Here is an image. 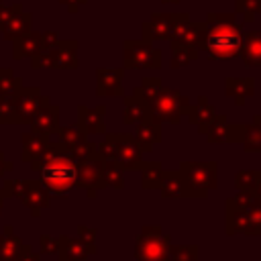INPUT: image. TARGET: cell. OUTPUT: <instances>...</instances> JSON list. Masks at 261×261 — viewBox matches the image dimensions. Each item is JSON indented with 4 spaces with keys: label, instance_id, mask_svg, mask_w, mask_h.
<instances>
[{
    "label": "cell",
    "instance_id": "6da1fadb",
    "mask_svg": "<svg viewBox=\"0 0 261 261\" xmlns=\"http://www.w3.org/2000/svg\"><path fill=\"white\" fill-rule=\"evenodd\" d=\"M51 196H65L77 188V157L61 143H49L41 157L31 163Z\"/></svg>",
    "mask_w": 261,
    "mask_h": 261
},
{
    "label": "cell",
    "instance_id": "2e32d148",
    "mask_svg": "<svg viewBox=\"0 0 261 261\" xmlns=\"http://www.w3.org/2000/svg\"><path fill=\"white\" fill-rule=\"evenodd\" d=\"M31 128L35 130V133H39V135H45V137H49V135H53V133H57V128H59V106H55V104H45V106H41L33 116H31Z\"/></svg>",
    "mask_w": 261,
    "mask_h": 261
},
{
    "label": "cell",
    "instance_id": "d4e9b609",
    "mask_svg": "<svg viewBox=\"0 0 261 261\" xmlns=\"http://www.w3.org/2000/svg\"><path fill=\"white\" fill-rule=\"evenodd\" d=\"M27 245L12 232V226H4L0 234V261H12L22 253Z\"/></svg>",
    "mask_w": 261,
    "mask_h": 261
},
{
    "label": "cell",
    "instance_id": "8fae6325",
    "mask_svg": "<svg viewBox=\"0 0 261 261\" xmlns=\"http://www.w3.org/2000/svg\"><path fill=\"white\" fill-rule=\"evenodd\" d=\"M77 188H84L88 196H96L104 188L102 181V157L96 153L86 159H77Z\"/></svg>",
    "mask_w": 261,
    "mask_h": 261
},
{
    "label": "cell",
    "instance_id": "277c9868",
    "mask_svg": "<svg viewBox=\"0 0 261 261\" xmlns=\"http://www.w3.org/2000/svg\"><path fill=\"white\" fill-rule=\"evenodd\" d=\"M190 110V100L175 90L163 88L149 100V114L159 122H173L177 124L184 114Z\"/></svg>",
    "mask_w": 261,
    "mask_h": 261
},
{
    "label": "cell",
    "instance_id": "9c48e42d",
    "mask_svg": "<svg viewBox=\"0 0 261 261\" xmlns=\"http://www.w3.org/2000/svg\"><path fill=\"white\" fill-rule=\"evenodd\" d=\"M55 43H57V33H53V31H45V33L29 31L12 41V55H14V59L33 57L41 51L51 49Z\"/></svg>",
    "mask_w": 261,
    "mask_h": 261
},
{
    "label": "cell",
    "instance_id": "83f0119b",
    "mask_svg": "<svg viewBox=\"0 0 261 261\" xmlns=\"http://www.w3.org/2000/svg\"><path fill=\"white\" fill-rule=\"evenodd\" d=\"M139 169H141V181L145 190L159 188L161 177H163V167L159 161H143Z\"/></svg>",
    "mask_w": 261,
    "mask_h": 261
},
{
    "label": "cell",
    "instance_id": "74e56055",
    "mask_svg": "<svg viewBox=\"0 0 261 261\" xmlns=\"http://www.w3.org/2000/svg\"><path fill=\"white\" fill-rule=\"evenodd\" d=\"M39 245H41V253H47V255H53V253L59 251V239H53V237H49V234L41 237Z\"/></svg>",
    "mask_w": 261,
    "mask_h": 261
},
{
    "label": "cell",
    "instance_id": "60d3db41",
    "mask_svg": "<svg viewBox=\"0 0 261 261\" xmlns=\"http://www.w3.org/2000/svg\"><path fill=\"white\" fill-rule=\"evenodd\" d=\"M10 169H12V163L4 157V153H0V177H2L6 171H10Z\"/></svg>",
    "mask_w": 261,
    "mask_h": 261
},
{
    "label": "cell",
    "instance_id": "836d02e7",
    "mask_svg": "<svg viewBox=\"0 0 261 261\" xmlns=\"http://www.w3.org/2000/svg\"><path fill=\"white\" fill-rule=\"evenodd\" d=\"M169 261H198L196 245H169Z\"/></svg>",
    "mask_w": 261,
    "mask_h": 261
},
{
    "label": "cell",
    "instance_id": "8992f818",
    "mask_svg": "<svg viewBox=\"0 0 261 261\" xmlns=\"http://www.w3.org/2000/svg\"><path fill=\"white\" fill-rule=\"evenodd\" d=\"M179 171L184 173L192 198H206L208 190L216 188V163L214 161H184Z\"/></svg>",
    "mask_w": 261,
    "mask_h": 261
},
{
    "label": "cell",
    "instance_id": "d6986e66",
    "mask_svg": "<svg viewBox=\"0 0 261 261\" xmlns=\"http://www.w3.org/2000/svg\"><path fill=\"white\" fill-rule=\"evenodd\" d=\"M159 190H161V196L163 198H192V192H190V186L184 177V173L177 169V171H163V177H161V184H159Z\"/></svg>",
    "mask_w": 261,
    "mask_h": 261
},
{
    "label": "cell",
    "instance_id": "d590c367",
    "mask_svg": "<svg viewBox=\"0 0 261 261\" xmlns=\"http://www.w3.org/2000/svg\"><path fill=\"white\" fill-rule=\"evenodd\" d=\"M2 196L6 198H20L22 192H24V181L22 179H4L2 181V188H0Z\"/></svg>",
    "mask_w": 261,
    "mask_h": 261
},
{
    "label": "cell",
    "instance_id": "1f68e13d",
    "mask_svg": "<svg viewBox=\"0 0 261 261\" xmlns=\"http://www.w3.org/2000/svg\"><path fill=\"white\" fill-rule=\"evenodd\" d=\"M20 88H22L20 77H16L8 67H0V96H14Z\"/></svg>",
    "mask_w": 261,
    "mask_h": 261
},
{
    "label": "cell",
    "instance_id": "4316f807",
    "mask_svg": "<svg viewBox=\"0 0 261 261\" xmlns=\"http://www.w3.org/2000/svg\"><path fill=\"white\" fill-rule=\"evenodd\" d=\"M124 167L116 161H108V159H102V181H104V188H114V190H120L124 188Z\"/></svg>",
    "mask_w": 261,
    "mask_h": 261
},
{
    "label": "cell",
    "instance_id": "ab89813d",
    "mask_svg": "<svg viewBox=\"0 0 261 261\" xmlns=\"http://www.w3.org/2000/svg\"><path fill=\"white\" fill-rule=\"evenodd\" d=\"M14 8H16V4H12V6H0V31L6 24V20L10 18V14L14 12Z\"/></svg>",
    "mask_w": 261,
    "mask_h": 261
},
{
    "label": "cell",
    "instance_id": "52a82bcc",
    "mask_svg": "<svg viewBox=\"0 0 261 261\" xmlns=\"http://www.w3.org/2000/svg\"><path fill=\"white\" fill-rule=\"evenodd\" d=\"M31 65L33 67H51V69L77 67V41H71V39L57 41L51 49L33 55Z\"/></svg>",
    "mask_w": 261,
    "mask_h": 261
},
{
    "label": "cell",
    "instance_id": "484cf974",
    "mask_svg": "<svg viewBox=\"0 0 261 261\" xmlns=\"http://www.w3.org/2000/svg\"><path fill=\"white\" fill-rule=\"evenodd\" d=\"M226 94L237 104H245L247 98H251L255 94V82L249 77H228L226 80Z\"/></svg>",
    "mask_w": 261,
    "mask_h": 261
},
{
    "label": "cell",
    "instance_id": "f546056e",
    "mask_svg": "<svg viewBox=\"0 0 261 261\" xmlns=\"http://www.w3.org/2000/svg\"><path fill=\"white\" fill-rule=\"evenodd\" d=\"M188 116H190V120H192L194 124H200V128H202V126L214 116V108L210 106V102H208L206 98H200L196 106H190Z\"/></svg>",
    "mask_w": 261,
    "mask_h": 261
},
{
    "label": "cell",
    "instance_id": "4dcf8cb0",
    "mask_svg": "<svg viewBox=\"0 0 261 261\" xmlns=\"http://www.w3.org/2000/svg\"><path fill=\"white\" fill-rule=\"evenodd\" d=\"M259 181H261V171H241L234 175V186L239 188V192H245V194L255 196Z\"/></svg>",
    "mask_w": 261,
    "mask_h": 261
},
{
    "label": "cell",
    "instance_id": "3957f363",
    "mask_svg": "<svg viewBox=\"0 0 261 261\" xmlns=\"http://www.w3.org/2000/svg\"><path fill=\"white\" fill-rule=\"evenodd\" d=\"M98 155L108 161L120 163L124 169H139L143 163V149L130 133H110L98 143Z\"/></svg>",
    "mask_w": 261,
    "mask_h": 261
},
{
    "label": "cell",
    "instance_id": "4fadbf2b",
    "mask_svg": "<svg viewBox=\"0 0 261 261\" xmlns=\"http://www.w3.org/2000/svg\"><path fill=\"white\" fill-rule=\"evenodd\" d=\"M49 96L41 94L39 88H20L14 94V104H16V114L20 122H29L31 116L45 104H49Z\"/></svg>",
    "mask_w": 261,
    "mask_h": 261
},
{
    "label": "cell",
    "instance_id": "f1b7e54d",
    "mask_svg": "<svg viewBox=\"0 0 261 261\" xmlns=\"http://www.w3.org/2000/svg\"><path fill=\"white\" fill-rule=\"evenodd\" d=\"M171 49H173L171 67H184L190 61L198 59V53H200L196 47H190V45H184V43H177V41H171Z\"/></svg>",
    "mask_w": 261,
    "mask_h": 261
},
{
    "label": "cell",
    "instance_id": "7bdbcfd3",
    "mask_svg": "<svg viewBox=\"0 0 261 261\" xmlns=\"http://www.w3.org/2000/svg\"><path fill=\"white\" fill-rule=\"evenodd\" d=\"M163 2H165V4H169V2H171V4H175L177 0H163Z\"/></svg>",
    "mask_w": 261,
    "mask_h": 261
},
{
    "label": "cell",
    "instance_id": "e575fe53",
    "mask_svg": "<svg viewBox=\"0 0 261 261\" xmlns=\"http://www.w3.org/2000/svg\"><path fill=\"white\" fill-rule=\"evenodd\" d=\"M161 90V80L159 77H145L143 82H141V86L137 88V92L149 102L157 92Z\"/></svg>",
    "mask_w": 261,
    "mask_h": 261
},
{
    "label": "cell",
    "instance_id": "ba28073f",
    "mask_svg": "<svg viewBox=\"0 0 261 261\" xmlns=\"http://www.w3.org/2000/svg\"><path fill=\"white\" fill-rule=\"evenodd\" d=\"M124 67L128 69H155L161 67V51L151 41L124 43Z\"/></svg>",
    "mask_w": 261,
    "mask_h": 261
},
{
    "label": "cell",
    "instance_id": "30bf717a",
    "mask_svg": "<svg viewBox=\"0 0 261 261\" xmlns=\"http://www.w3.org/2000/svg\"><path fill=\"white\" fill-rule=\"evenodd\" d=\"M188 20V14L173 12V14H153L149 22L143 27V37L145 41H157V39H173L179 27Z\"/></svg>",
    "mask_w": 261,
    "mask_h": 261
},
{
    "label": "cell",
    "instance_id": "f35d334b",
    "mask_svg": "<svg viewBox=\"0 0 261 261\" xmlns=\"http://www.w3.org/2000/svg\"><path fill=\"white\" fill-rule=\"evenodd\" d=\"M12 261H41V257H39L37 253H33V249L27 245V247L22 249V253H20L18 257H14Z\"/></svg>",
    "mask_w": 261,
    "mask_h": 261
},
{
    "label": "cell",
    "instance_id": "5bb4252c",
    "mask_svg": "<svg viewBox=\"0 0 261 261\" xmlns=\"http://www.w3.org/2000/svg\"><path fill=\"white\" fill-rule=\"evenodd\" d=\"M124 69L120 67H100L96 71V94L98 96H122Z\"/></svg>",
    "mask_w": 261,
    "mask_h": 261
},
{
    "label": "cell",
    "instance_id": "44dd1931",
    "mask_svg": "<svg viewBox=\"0 0 261 261\" xmlns=\"http://www.w3.org/2000/svg\"><path fill=\"white\" fill-rule=\"evenodd\" d=\"M31 20H33L31 12H24V10L20 8V4H16L14 12L10 14V18L6 20V24L2 27L0 33L4 35V39L14 41V39H18L20 35H24V33L31 31Z\"/></svg>",
    "mask_w": 261,
    "mask_h": 261
},
{
    "label": "cell",
    "instance_id": "8d00e7d4",
    "mask_svg": "<svg viewBox=\"0 0 261 261\" xmlns=\"http://www.w3.org/2000/svg\"><path fill=\"white\" fill-rule=\"evenodd\" d=\"M237 10L245 14V20H251L255 12H261V0H237Z\"/></svg>",
    "mask_w": 261,
    "mask_h": 261
},
{
    "label": "cell",
    "instance_id": "e0dca14e",
    "mask_svg": "<svg viewBox=\"0 0 261 261\" xmlns=\"http://www.w3.org/2000/svg\"><path fill=\"white\" fill-rule=\"evenodd\" d=\"M104 106H80L77 108V126L86 135H102L104 133Z\"/></svg>",
    "mask_w": 261,
    "mask_h": 261
},
{
    "label": "cell",
    "instance_id": "d6a6232c",
    "mask_svg": "<svg viewBox=\"0 0 261 261\" xmlns=\"http://www.w3.org/2000/svg\"><path fill=\"white\" fill-rule=\"evenodd\" d=\"M14 96H0V124H18Z\"/></svg>",
    "mask_w": 261,
    "mask_h": 261
},
{
    "label": "cell",
    "instance_id": "7402d4cb",
    "mask_svg": "<svg viewBox=\"0 0 261 261\" xmlns=\"http://www.w3.org/2000/svg\"><path fill=\"white\" fill-rule=\"evenodd\" d=\"M147 116H149V102H147V100L137 92V88H135V92L124 98L122 118H124L126 124H135V122H141V120L147 118Z\"/></svg>",
    "mask_w": 261,
    "mask_h": 261
},
{
    "label": "cell",
    "instance_id": "7a4b0ae2",
    "mask_svg": "<svg viewBox=\"0 0 261 261\" xmlns=\"http://www.w3.org/2000/svg\"><path fill=\"white\" fill-rule=\"evenodd\" d=\"M204 24V37L198 43V51H204L210 59H232L239 55L243 29L232 14L210 12Z\"/></svg>",
    "mask_w": 261,
    "mask_h": 261
},
{
    "label": "cell",
    "instance_id": "9a60e30c",
    "mask_svg": "<svg viewBox=\"0 0 261 261\" xmlns=\"http://www.w3.org/2000/svg\"><path fill=\"white\" fill-rule=\"evenodd\" d=\"M18 200L31 210L33 216H37L41 208H47V206H49L51 194H49V190L43 186L41 179H33V181H24V192H22V196H20Z\"/></svg>",
    "mask_w": 261,
    "mask_h": 261
},
{
    "label": "cell",
    "instance_id": "ffe728a7",
    "mask_svg": "<svg viewBox=\"0 0 261 261\" xmlns=\"http://www.w3.org/2000/svg\"><path fill=\"white\" fill-rule=\"evenodd\" d=\"M96 249L94 245L82 241V239H69V237H59V261H84L88 255H92Z\"/></svg>",
    "mask_w": 261,
    "mask_h": 261
},
{
    "label": "cell",
    "instance_id": "b9f144b4",
    "mask_svg": "<svg viewBox=\"0 0 261 261\" xmlns=\"http://www.w3.org/2000/svg\"><path fill=\"white\" fill-rule=\"evenodd\" d=\"M2 202H4V196H2V192H0V212H2Z\"/></svg>",
    "mask_w": 261,
    "mask_h": 261
},
{
    "label": "cell",
    "instance_id": "ac0fdd59",
    "mask_svg": "<svg viewBox=\"0 0 261 261\" xmlns=\"http://www.w3.org/2000/svg\"><path fill=\"white\" fill-rule=\"evenodd\" d=\"M135 139L139 143V147L143 149V153H149L153 149V145H157L161 141V122L155 120L151 114L147 118H143L141 122H137V130H135Z\"/></svg>",
    "mask_w": 261,
    "mask_h": 261
},
{
    "label": "cell",
    "instance_id": "603a6c76",
    "mask_svg": "<svg viewBox=\"0 0 261 261\" xmlns=\"http://www.w3.org/2000/svg\"><path fill=\"white\" fill-rule=\"evenodd\" d=\"M239 55L243 57V61L247 65L261 67V31H251V33L243 35Z\"/></svg>",
    "mask_w": 261,
    "mask_h": 261
},
{
    "label": "cell",
    "instance_id": "7c38bea8",
    "mask_svg": "<svg viewBox=\"0 0 261 261\" xmlns=\"http://www.w3.org/2000/svg\"><path fill=\"white\" fill-rule=\"evenodd\" d=\"M57 137L59 141L71 151V155H75L77 159H86V157H92L98 153V145L92 143L88 139L86 133H82L80 128H73V126H59L57 128Z\"/></svg>",
    "mask_w": 261,
    "mask_h": 261
},
{
    "label": "cell",
    "instance_id": "cb8c5ba5",
    "mask_svg": "<svg viewBox=\"0 0 261 261\" xmlns=\"http://www.w3.org/2000/svg\"><path fill=\"white\" fill-rule=\"evenodd\" d=\"M49 143L51 141L45 135H39L35 130L22 135V155H20V159L27 161V163H33L37 157L43 155V151L49 147Z\"/></svg>",
    "mask_w": 261,
    "mask_h": 261
},
{
    "label": "cell",
    "instance_id": "5b68a950",
    "mask_svg": "<svg viewBox=\"0 0 261 261\" xmlns=\"http://www.w3.org/2000/svg\"><path fill=\"white\" fill-rule=\"evenodd\" d=\"M169 237L161 232V226H143L137 237L135 257L137 261H169Z\"/></svg>",
    "mask_w": 261,
    "mask_h": 261
}]
</instances>
